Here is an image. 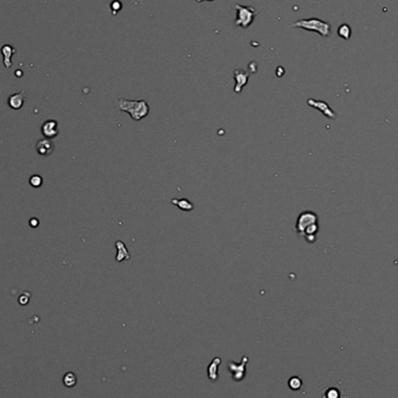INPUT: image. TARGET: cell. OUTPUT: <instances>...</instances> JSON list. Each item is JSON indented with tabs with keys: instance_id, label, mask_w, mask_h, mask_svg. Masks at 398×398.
<instances>
[{
	"instance_id": "obj_1",
	"label": "cell",
	"mask_w": 398,
	"mask_h": 398,
	"mask_svg": "<svg viewBox=\"0 0 398 398\" xmlns=\"http://www.w3.org/2000/svg\"><path fill=\"white\" fill-rule=\"evenodd\" d=\"M114 107L119 111L127 112L130 118L135 121H140L146 118L149 113V106L144 100H128L125 98H118L114 103Z\"/></svg>"
},
{
	"instance_id": "obj_2",
	"label": "cell",
	"mask_w": 398,
	"mask_h": 398,
	"mask_svg": "<svg viewBox=\"0 0 398 398\" xmlns=\"http://www.w3.org/2000/svg\"><path fill=\"white\" fill-rule=\"evenodd\" d=\"M291 27L302 28V30L309 32H315V33H318L322 37H327L331 33V25L318 18L297 20V21L292 22Z\"/></svg>"
},
{
	"instance_id": "obj_3",
	"label": "cell",
	"mask_w": 398,
	"mask_h": 398,
	"mask_svg": "<svg viewBox=\"0 0 398 398\" xmlns=\"http://www.w3.org/2000/svg\"><path fill=\"white\" fill-rule=\"evenodd\" d=\"M233 7L237 11V19L234 24L241 28H248L254 22L257 11L253 6H243L240 4H234Z\"/></svg>"
},
{
	"instance_id": "obj_4",
	"label": "cell",
	"mask_w": 398,
	"mask_h": 398,
	"mask_svg": "<svg viewBox=\"0 0 398 398\" xmlns=\"http://www.w3.org/2000/svg\"><path fill=\"white\" fill-rule=\"evenodd\" d=\"M317 223H318V216L311 211H305L303 213L299 214V217L297 218V222H296V231H297V233L299 235L303 237L305 229L309 227V226Z\"/></svg>"
},
{
	"instance_id": "obj_5",
	"label": "cell",
	"mask_w": 398,
	"mask_h": 398,
	"mask_svg": "<svg viewBox=\"0 0 398 398\" xmlns=\"http://www.w3.org/2000/svg\"><path fill=\"white\" fill-rule=\"evenodd\" d=\"M247 361H248V356H243L242 361H241L240 365H235L233 361L229 362V365H228L229 371H231V375H232V377H233V380L237 381V382H240V381L245 377V375H246L245 366L247 365Z\"/></svg>"
},
{
	"instance_id": "obj_6",
	"label": "cell",
	"mask_w": 398,
	"mask_h": 398,
	"mask_svg": "<svg viewBox=\"0 0 398 398\" xmlns=\"http://www.w3.org/2000/svg\"><path fill=\"white\" fill-rule=\"evenodd\" d=\"M41 133L47 139L56 138L59 135V123L56 120H46L41 126Z\"/></svg>"
},
{
	"instance_id": "obj_7",
	"label": "cell",
	"mask_w": 398,
	"mask_h": 398,
	"mask_svg": "<svg viewBox=\"0 0 398 398\" xmlns=\"http://www.w3.org/2000/svg\"><path fill=\"white\" fill-rule=\"evenodd\" d=\"M251 76L248 71L241 70V69H238V70L234 71V80H235V86H234V92L235 94H240L242 91L243 86L247 85L248 83V78Z\"/></svg>"
},
{
	"instance_id": "obj_8",
	"label": "cell",
	"mask_w": 398,
	"mask_h": 398,
	"mask_svg": "<svg viewBox=\"0 0 398 398\" xmlns=\"http://www.w3.org/2000/svg\"><path fill=\"white\" fill-rule=\"evenodd\" d=\"M35 149H36V153L39 154V155L41 156H49L51 155L55 149V144L54 142L50 140V139H41V140H39L36 142V146H35Z\"/></svg>"
},
{
	"instance_id": "obj_9",
	"label": "cell",
	"mask_w": 398,
	"mask_h": 398,
	"mask_svg": "<svg viewBox=\"0 0 398 398\" xmlns=\"http://www.w3.org/2000/svg\"><path fill=\"white\" fill-rule=\"evenodd\" d=\"M26 98H27L26 91H20L18 92V94H14L12 96H10L7 99V104L12 110H20L22 106H24Z\"/></svg>"
},
{
	"instance_id": "obj_10",
	"label": "cell",
	"mask_w": 398,
	"mask_h": 398,
	"mask_svg": "<svg viewBox=\"0 0 398 398\" xmlns=\"http://www.w3.org/2000/svg\"><path fill=\"white\" fill-rule=\"evenodd\" d=\"M1 54L4 57V65L8 69L12 66V56L16 54V48H13L11 45H5L1 48Z\"/></svg>"
},
{
	"instance_id": "obj_11",
	"label": "cell",
	"mask_w": 398,
	"mask_h": 398,
	"mask_svg": "<svg viewBox=\"0 0 398 398\" xmlns=\"http://www.w3.org/2000/svg\"><path fill=\"white\" fill-rule=\"evenodd\" d=\"M220 363H222V359L220 357H214L207 367V376L211 381H217L219 379V374H218V368H219Z\"/></svg>"
},
{
	"instance_id": "obj_12",
	"label": "cell",
	"mask_w": 398,
	"mask_h": 398,
	"mask_svg": "<svg viewBox=\"0 0 398 398\" xmlns=\"http://www.w3.org/2000/svg\"><path fill=\"white\" fill-rule=\"evenodd\" d=\"M115 247H117V261L118 262H121V261L124 260H128L129 258V253L127 251L126 246H125L124 242H121V241H117L115 242Z\"/></svg>"
},
{
	"instance_id": "obj_13",
	"label": "cell",
	"mask_w": 398,
	"mask_h": 398,
	"mask_svg": "<svg viewBox=\"0 0 398 398\" xmlns=\"http://www.w3.org/2000/svg\"><path fill=\"white\" fill-rule=\"evenodd\" d=\"M63 384H64L66 388H74V386L77 384L76 374L72 373V371L66 373L64 376H63Z\"/></svg>"
},
{
	"instance_id": "obj_14",
	"label": "cell",
	"mask_w": 398,
	"mask_h": 398,
	"mask_svg": "<svg viewBox=\"0 0 398 398\" xmlns=\"http://www.w3.org/2000/svg\"><path fill=\"white\" fill-rule=\"evenodd\" d=\"M338 35L341 37V39H344V40H346V41H348V40H350V36H351L350 26L348 24L340 25L339 28H338Z\"/></svg>"
},
{
	"instance_id": "obj_15",
	"label": "cell",
	"mask_w": 398,
	"mask_h": 398,
	"mask_svg": "<svg viewBox=\"0 0 398 398\" xmlns=\"http://www.w3.org/2000/svg\"><path fill=\"white\" fill-rule=\"evenodd\" d=\"M287 384H289V388L291 389V390L297 391L302 388V385H303V382H302V380L299 379L298 376H292L291 379L289 380V383H287Z\"/></svg>"
},
{
	"instance_id": "obj_16",
	"label": "cell",
	"mask_w": 398,
	"mask_h": 398,
	"mask_svg": "<svg viewBox=\"0 0 398 398\" xmlns=\"http://www.w3.org/2000/svg\"><path fill=\"white\" fill-rule=\"evenodd\" d=\"M173 204H175V205H178L179 207L182 208V210H184V211H191L192 210V204H191V203H189L187 199H181L178 202V200H173Z\"/></svg>"
},
{
	"instance_id": "obj_17",
	"label": "cell",
	"mask_w": 398,
	"mask_h": 398,
	"mask_svg": "<svg viewBox=\"0 0 398 398\" xmlns=\"http://www.w3.org/2000/svg\"><path fill=\"white\" fill-rule=\"evenodd\" d=\"M110 7H111L113 16H117V14L121 11V8H123V2H121L120 0H113L111 5H110Z\"/></svg>"
},
{
	"instance_id": "obj_18",
	"label": "cell",
	"mask_w": 398,
	"mask_h": 398,
	"mask_svg": "<svg viewBox=\"0 0 398 398\" xmlns=\"http://www.w3.org/2000/svg\"><path fill=\"white\" fill-rule=\"evenodd\" d=\"M43 183V178L40 175H33L30 178V184L33 188H40Z\"/></svg>"
},
{
	"instance_id": "obj_19",
	"label": "cell",
	"mask_w": 398,
	"mask_h": 398,
	"mask_svg": "<svg viewBox=\"0 0 398 398\" xmlns=\"http://www.w3.org/2000/svg\"><path fill=\"white\" fill-rule=\"evenodd\" d=\"M325 398H340V392L336 388H330L325 394Z\"/></svg>"
},
{
	"instance_id": "obj_20",
	"label": "cell",
	"mask_w": 398,
	"mask_h": 398,
	"mask_svg": "<svg viewBox=\"0 0 398 398\" xmlns=\"http://www.w3.org/2000/svg\"><path fill=\"white\" fill-rule=\"evenodd\" d=\"M30 296L31 293H24L19 297V303L21 305H27L28 302H30Z\"/></svg>"
},
{
	"instance_id": "obj_21",
	"label": "cell",
	"mask_w": 398,
	"mask_h": 398,
	"mask_svg": "<svg viewBox=\"0 0 398 398\" xmlns=\"http://www.w3.org/2000/svg\"><path fill=\"white\" fill-rule=\"evenodd\" d=\"M30 225H31V227H33V228L37 227V226H39V220H37L36 218H32V219L30 220Z\"/></svg>"
},
{
	"instance_id": "obj_22",
	"label": "cell",
	"mask_w": 398,
	"mask_h": 398,
	"mask_svg": "<svg viewBox=\"0 0 398 398\" xmlns=\"http://www.w3.org/2000/svg\"><path fill=\"white\" fill-rule=\"evenodd\" d=\"M202 1H214V0H197V2H202Z\"/></svg>"
}]
</instances>
